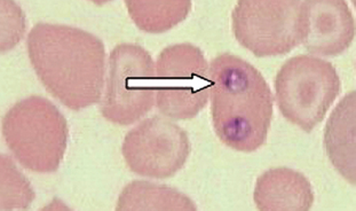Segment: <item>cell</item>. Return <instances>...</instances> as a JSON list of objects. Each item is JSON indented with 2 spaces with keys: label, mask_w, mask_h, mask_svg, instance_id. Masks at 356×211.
<instances>
[{
  "label": "cell",
  "mask_w": 356,
  "mask_h": 211,
  "mask_svg": "<svg viewBox=\"0 0 356 211\" xmlns=\"http://www.w3.org/2000/svg\"><path fill=\"white\" fill-rule=\"evenodd\" d=\"M311 182L289 168H273L257 179L253 200L260 211H308L314 203Z\"/></svg>",
  "instance_id": "10"
},
{
  "label": "cell",
  "mask_w": 356,
  "mask_h": 211,
  "mask_svg": "<svg viewBox=\"0 0 356 211\" xmlns=\"http://www.w3.org/2000/svg\"><path fill=\"white\" fill-rule=\"evenodd\" d=\"M340 88L341 81L334 65L306 54L289 58L275 77L280 111L307 134L324 120Z\"/></svg>",
  "instance_id": "4"
},
{
  "label": "cell",
  "mask_w": 356,
  "mask_h": 211,
  "mask_svg": "<svg viewBox=\"0 0 356 211\" xmlns=\"http://www.w3.org/2000/svg\"><path fill=\"white\" fill-rule=\"evenodd\" d=\"M101 114L117 125L141 120L155 104L156 67L148 51L136 44H118L109 56V74Z\"/></svg>",
  "instance_id": "6"
},
{
  "label": "cell",
  "mask_w": 356,
  "mask_h": 211,
  "mask_svg": "<svg viewBox=\"0 0 356 211\" xmlns=\"http://www.w3.org/2000/svg\"><path fill=\"white\" fill-rule=\"evenodd\" d=\"M129 15L140 30L163 33L185 21L191 13V0H127Z\"/></svg>",
  "instance_id": "13"
},
{
  "label": "cell",
  "mask_w": 356,
  "mask_h": 211,
  "mask_svg": "<svg viewBox=\"0 0 356 211\" xmlns=\"http://www.w3.org/2000/svg\"><path fill=\"white\" fill-rule=\"evenodd\" d=\"M210 65L204 53L188 42L168 46L156 62V106L173 120H188L201 113L210 97Z\"/></svg>",
  "instance_id": "5"
},
{
  "label": "cell",
  "mask_w": 356,
  "mask_h": 211,
  "mask_svg": "<svg viewBox=\"0 0 356 211\" xmlns=\"http://www.w3.org/2000/svg\"><path fill=\"white\" fill-rule=\"evenodd\" d=\"M356 92H350L334 108L324 129L327 157L347 182L356 184Z\"/></svg>",
  "instance_id": "11"
},
{
  "label": "cell",
  "mask_w": 356,
  "mask_h": 211,
  "mask_svg": "<svg viewBox=\"0 0 356 211\" xmlns=\"http://www.w3.org/2000/svg\"><path fill=\"white\" fill-rule=\"evenodd\" d=\"M211 117L226 146L253 153L265 145L273 120L274 97L261 72L240 56L224 53L209 69Z\"/></svg>",
  "instance_id": "2"
},
{
  "label": "cell",
  "mask_w": 356,
  "mask_h": 211,
  "mask_svg": "<svg viewBox=\"0 0 356 211\" xmlns=\"http://www.w3.org/2000/svg\"><path fill=\"white\" fill-rule=\"evenodd\" d=\"M3 136L24 169L56 173L67 150L68 123L49 99L31 95L17 102L3 116Z\"/></svg>",
  "instance_id": "3"
},
{
  "label": "cell",
  "mask_w": 356,
  "mask_h": 211,
  "mask_svg": "<svg viewBox=\"0 0 356 211\" xmlns=\"http://www.w3.org/2000/svg\"><path fill=\"white\" fill-rule=\"evenodd\" d=\"M187 132L166 117L143 120L124 138L122 154L132 173L168 179L184 168L191 155Z\"/></svg>",
  "instance_id": "8"
},
{
  "label": "cell",
  "mask_w": 356,
  "mask_h": 211,
  "mask_svg": "<svg viewBox=\"0 0 356 211\" xmlns=\"http://www.w3.org/2000/svg\"><path fill=\"white\" fill-rule=\"evenodd\" d=\"M35 194L8 156H1V209H28Z\"/></svg>",
  "instance_id": "14"
},
{
  "label": "cell",
  "mask_w": 356,
  "mask_h": 211,
  "mask_svg": "<svg viewBox=\"0 0 356 211\" xmlns=\"http://www.w3.org/2000/svg\"><path fill=\"white\" fill-rule=\"evenodd\" d=\"M30 63L46 91L72 111L101 100L106 75V47L85 30L37 23L28 39Z\"/></svg>",
  "instance_id": "1"
},
{
  "label": "cell",
  "mask_w": 356,
  "mask_h": 211,
  "mask_svg": "<svg viewBox=\"0 0 356 211\" xmlns=\"http://www.w3.org/2000/svg\"><path fill=\"white\" fill-rule=\"evenodd\" d=\"M301 44L315 56H337L355 38V19L343 0L301 1Z\"/></svg>",
  "instance_id": "9"
},
{
  "label": "cell",
  "mask_w": 356,
  "mask_h": 211,
  "mask_svg": "<svg viewBox=\"0 0 356 211\" xmlns=\"http://www.w3.org/2000/svg\"><path fill=\"white\" fill-rule=\"evenodd\" d=\"M117 211H196L187 195L166 185L134 180L118 196Z\"/></svg>",
  "instance_id": "12"
},
{
  "label": "cell",
  "mask_w": 356,
  "mask_h": 211,
  "mask_svg": "<svg viewBox=\"0 0 356 211\" xmlns=\"http://www.w3.org/2000/svg\"><path fill=\"white\" fill-rule=\"evenodd\" d=\"M300 6L299 0H240L234 36L257 58L288 54L301 44Z\"/></svg>",
  "instance_id": "7"
}]
</instances>
